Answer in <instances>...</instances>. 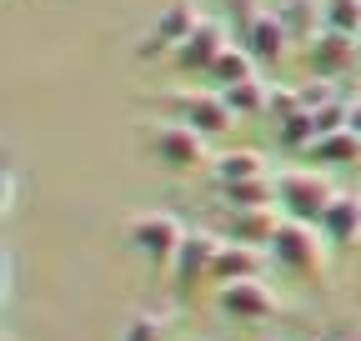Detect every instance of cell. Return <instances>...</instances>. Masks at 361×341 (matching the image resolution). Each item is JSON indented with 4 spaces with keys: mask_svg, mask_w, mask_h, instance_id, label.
Instances as JSON below:
<instances>
[{
    "mask_svg": "<svg viewBox=\"0 0 361 341\" xmlns=\"http://www.w3.org/2000/svg\"><path fill=\"white\" fill-rule=\"evenodd\" d=\"M236 46H246V51L256 56V66H276V61L286 56V46H291V35H286V25H281L276 11H246Z\"/></svg>",
    "mask_w": 361,
    "mask_h": 341,
    "instance_id": "obj_7",
    "label": "cell"
},
{
    "mask_svg": "<svg viewBox=\"0 0 361 341\" xmlns=\"http://www.w3.org/2000/svg\"><path fill=\"white\" fill-rule=\"evenodd\" d=\"M316 226H322V236H326L331 246H361V196L336 191Z\"/></svg>",
    "mask_w": 361,
    "mask_h": 341,
    "instance_id": "obj_13",
    "label": "cell"
},
{
    "mask_svg": "<svg viewBox=\"0 0 361 341\" xmlns=\"http://www.w3.org/2000/svg\"><path fill=\"white\" fill-rule=\"evenodd\" d=\"M322 20H326V30L361 40V0H322Z\"/></svg>",
    "mask_w": 361,
    "mask_h": 341,
    "instance_id": "obj_21",
    "label": "cell"
},
{
    "mask_svg": "<svg viewBox=\"0 0 361 341\" xmlns=\"http://www.w3.org/2000/svg\"><path fill=\"white\" fill-rule=\"evenodd\" d=\"M306 156H316V161H336V166H351V161H361V136L351 131H331V136H322V141H311V151Z\"/></svg>",
    "mask_w": 361,
    "mask_h": 341,
    "instance_id": "obj_20",
    "label": "cell"
},
{
    "mask_svg": "<svg viewBox=\"0 0 361 341\" xmlns=\"http://www.w3.org/2000/svg\"><path fill=\"white\" fill-rule=\"evenodd\" d=\"M296 111H306V106H301V91H281V85H271V111H266V116H281V120H286V116H296Z\"/></svg>",
    "mask_w": 361,
    "mask_h": 341,
    "instance_id": "obj_24",
    "label": "cell"
},
{
    "mask_svg": "<svg viewBox=\"0 0 361 341\" xmlns=\"http://www.w3.org/2000/svg\"><path fill=\"white\" fill-rule=\"evenodd\" d=\"M306 66H311L316 80H336V75H346L351 66H361V40H351V35H341V30H322V35L306 46Z\"/></svg>",
    "mask_w": 361,
    "mask_h": 341,
    "instance_id": "obj_8",
    "label": "cell"
},
{
    "mask_svg": "<svg viewBox=\"0 0 361 341\" xmlns=\"http://www.w3.org/2000/svg\"><path fill=\"white\" fill-rule=\"evenodd\" d=\"M216 302H221L226 316H236V321H266V316H276V306H281L261 276H251V281H226Z\"/></svg>",
    "mask_w": 361,
    "mask_h": 341,
    "instance_id": "obj_10",
    "label": "cell"
},
{
    "mask_svg": "<svg viewBox=\"0 0 361 341\" xmlns=\"http://www.w3.org/2000/svg\"><path fill=\"white\" fill-rule=\"evenodd\" d=\"M130 246L146 256L151 266H176L180 256V241H186V226H180L176 216H166V211H146V216H135L126 226Z\"/></svg>",
    "mask_w": 361,
    "mask_h": 341,
    "instance_id": "obj_3",
    "label": "cell"
},
{
    "mask_svg": "<svg viewBox=\"0 0 361 341\" xmlns=\"http://www.w3.org/2000/svg\"><path fill=\"white\" fill-rule=\"evenodd\" d=\"M276 16H281V25H286V35H291V46H311V40L326 30L322 0H281Z\"/></svg>",
    "mask_w": 361,
    "mask_h": 341,
    "instance_id": "obj_15",
    "label": "cell"
},
{
    "mask_svg": "<svg viewBox=\"0 0 361 341\" xmlns=\"http://www.w3.org/2000/svg\"><path fill=\"white\" fill-rule=\"evenodd\" d=\"M256 56L246 51V46H226V56L206 70L211 80H216V91H226V85H241V80H256Z\"/></svg>",
    "mask_w": 361,
    "mask_h": 341,
    "instance_id": "obj_19",
    "label": "cell"
},
{
    "mask_svg": "<svg viewBox=\"0 0 361 341\" xmlns=\"http://www.w3.org/2000/svg\"><path fill=\"white\" fill-rule=\"evenodd\" d=\"M226 236H211V231H186V241H180V256H176V291L180 296H191L201 286V276H211V261H216V251H221Z\"/></svg>",
    "mask_w": 361,
    "mask_h": 341,
    "instance_id": "obj_9",
    "label": "cell"
},
{
    "mask_svg": "<svg viewBox=\"0 0 361 341\" xmlns=\"http://www.w3.org/2000/svg\"><path fill=\"white\" fill-rule=\"evenodd\" d=\"M322 226H311V221H281V231L271 236V261H276L281 271L291 276H322L326 271V246H322Z\"/></svg>",
    "mask_w": 361,
    "mask_h": 341,
    "instance_id": "obj_1",
    "label": "cell"
},
{
    "mask_svg": "<svg viewBox=\"0 0 361 341\" xmlns=\"http://www.w3.org/2000/svg\"><path fill=\"white\" fill-rule=\"evenodd\" d=\"M266 261H271V251L266 246H246V241H231L226 236L221 241V251H216V261H211V281H251V276H261L266 271Z\"/></svg>",
    "mask_w": 361,
    "mask_h": 341,
    "instance_id": "obj_11",
    "label": "cell"
},
{
    "mask_svg": "<svg viewBox=\"0 0 361 341\" xmlns=\"http://www.w3.org/2000/svg\"><path fill=\"white\" fill-rule=\"evenodd\" d=\"M206 141H211V136L191 131V125H180V120H166V125H156V131H151V151H156V161H161L166 170H196V166H211L216 156H211Z\"/></svg>",
    "mask_w": 361,
    "mask_h": 341,
    "instance_id": "obj_4",
    "label": "cell"
},
{
    "mask_svg": "<svg viewBox=\"0 0 361 341\" xmlns=\"http://www.w3.org/2000/svg\"><path fill=\"white\" fill-rule=\"evenodd\" d=\"M226 46H231V40H226V30L216 25V20H201L186 40H180V51L171 56L180 70H211L221 56H226Z\"/></svg>",
    "mask_w": 361,
    "mask_h": 341,
    "instance_id": "obj_12",
    "label": "cell"
},
{
    "mask_svg": "<svg viewBox=\"0 0 361 341\" xmlns=\"http://www.w3.org/2000/svg\"><path fill=\"white\" fill-rule=\"evenodd\" d=\"M201 25V11L191 6V0H171V6L161 11V20L146 30V40H141V61H156V56H176L180 51V40H186L191 30Z\"/></svg>",
    "mask_w": 361,
    "mask_h": 341,
    "instance_id": "obj_6",
    "label": "cell"
},
{
    "mask_svg": "<svg viewBox=\"0 0 361 341\" xmlns=\"http://www.w3.org/2000/svg\"><path fill=\"white\" fill-rule=\"evenodd\" d=\"M281 206H251V211H231L226 216V236L246 241V246H271V236L281 231Z\"/></svg>",
    "mask_w": 361,
    "mask_h": 341,
    "instance_id": "obj_14",
    "label": "cell"
},
{
    "mask_svg": "<svg viewBox=\"0 0 361 341\" xmlns=\"http://www.w3.org/2000/svg\"><path fill=\"white\" fill-rule=\"evenodd\" d=\"M331 181L322 176V170H281L276 176V206L286 221H322V211L331 206Z\"/></svg>",
    "mask_w": 361,
    "mask_h": 341,
    "instance_id": "obj_2",
    "label": "cell"
},
{
    "mask_svg": "<svg viewBox=\"0 0 361 341\" xmlns=\"http://www.w3.org/2000/svg\"><path fill=\"white\" fill-rule=\"evenodd\" d=\"M276 141H281L286 151H311V141H316V120H311V111H296V116L276 120Z\"/></svg>",
    "mask_w": 361,
    "mask_h": 341,
    "instance_id": "obj_22",
    "label": "cell"
},
{
    "mask_svg": "<svg viewBox=\"0 0 361 341\" xmlns=\"http://www.w3.org/2000/svg\"><path fill=\"white\" fill-rule=\"evenodd\" d=\"M226 211H251V206H276V176H256V181H231L216 186Z\"/></svg>",
    "mask_w": 361,
    "mask_h": 341,
    "instance_id": "obj_18",
    "label": "cell"
},
{
    "mask_svg": "<svg viewBox=\"0 0 361 341\" xmlns=\"http://www.w3.org/2000/svg\"><path fill=\"white\" fill-rule=\"evenodd\" d=\"M211 176H216V186H231V181L271 176V170H266V156H261V151H226V156L211 161Z\"/></svg>",
    "mask_w": 361,
    "mask_h": 341,
    "instance_id": "obj_16",
    "label": "cell"
},
{
    "mask_svg": "<svg viewBox=\"0 0 361 341\" xmlns=\"http://www.w3.org/2000/svg\"><path fill=\"white\" fill-rule=\"evenodd\" d=\"M161 336H166V316H151V311L130 316L121 326V341H161Z\"/></svg>",
    "mask_w": 361,
    "mask_h": 341,
    "instance_id": "obj_23",
    "label": "cell"
},
{
    "mask_svg": "<svg viewBox=\"0 0 361 341\" xmlns=\"http://www.w3.org/2000/svg\"><path fill=\"white\" fill-rule=\"evenodd\" d=\"M226 106H231V116L236 120H256V116H266L271 111V85L256 75V80H241V85H226Z\"/></svg>",
    "mask_w": 361,
    "mask_h": 341,
    "instance_id": "obj_17",
    "label": "cell"
},
{
    "mask_svg": "<svg viewBox=\"0 0 361 341\" xmlns=\"http://www.w3.org/2000/svg\"><path fill=\"white\" fill-rule=\"evenodd\" d=\"M166 106H171V116L180 125H191L201 136H226L236 125V116H231V106H226L221 91H176Z\"/></svg>",
    "mask_w": 361,
    "mask_h": 341,
    "instance_id": "obj_5",
    "label": "cell"
},
{
    "mask_svg": "<svg viewBox=\"0 0 361 341\" xmlns=\"http://www.w3.org/2000/svg\"><path fill=\"white\" fill-rule=\"evenodd\" d=\"M351 131L361 136V101H351Z\"/></svg>",
    "mask_w": 361,
    "mask_h": 341,
    "instance_id": "obj_25",
    "label": "cell"
}]
</instances>
